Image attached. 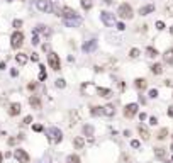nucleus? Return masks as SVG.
Returning a JSON list of instances; mask_svg holds the SVG:
<instances>
[{"instance_id": "nucleus-7", "label": "nucleus", "mask_w": 173, "mask_h": 163, "mask_svg": "<svg viewBox=\"0 0 173 163\" xmlns=\"http://www.w3.org/2000/svg\"><path fill=\"white\" fill-rule=\"evenodd\" d=\"M48 63L53 70H60V58L56 53H49L48 54Z\"/></svg>"}, {"instance_id": "nucleus-43", "label": "nucleus", "mask_w": 173, "mask_h": 163, "mask_svg": "<svg viewBox=\"0 0 173 163\" xmlns=\"http://www.w3.org/2000/svg\"><path fill=\"white\" fill-rule=\"evenodd\" d=\"M166 12H172L170 15H173V5H170V7H166Z\"/></svg>"}, {"instance_id": "nucleus-32", "label": "nucleus", "mask_w": 173, "mask_h": 163, "mask_svg": "<svg viewBox=\"0 0 173 163\" xmlns=\"http://www.w3.org/2000/svg\"><path fill=\"white\" fill-rule=\"evenodd\" d=\"M149 97H151V99H156V97H158V90H156V88L149 90Z\"/></svg>"}, {"instance_id": "nucleus-2", "label": "nucleus", "mask_w": 173, "mask_h": 163, "mask_svg": "<svg viewBox=\"0 0 173 163\" xmlns=\"http://www.w3.org/2000/svg\"><path fill=\"white\" fill-rule=\"evenodd\" d=\"M117 14L122 17V19H131V17H132V7L127 5V4H121V5H119Z\"/></svg>"}, {"instance_id": "nucleus-22", "label": "nucleus", "mask_w": 173, "mask_h": 163, "mask_svg": "<svg viewBox=\"0 0 173 163\" xmlns=\"http://www.w3.org/2000/svg\"><path fill=\"white\" fill-rule=\"evenodd\" d=\"M136 87L141 88V90L146 88V80H144V78H138V80H136Z\"/></svg>"}, {"instance_id": "nucleus-31", "label": "nucleus", "mask_w": 173, "mask_h": 163, "mask_svg": "<svg viewBox=\"0 0 173 163\" xmlns=\"http://www.w3.org/2000/svg\"><path fill=\"white\" fill-rule=\"evenodd\" d=\"M56 87L63 88V87H65V80H63V78H58V80H56Z\"/></svg>"}, {"instance_id": "nucleus-13", "label": "nucleus", "mask_w": 173, "mask_h": 163, "mask_svg": "<svg viewBox=\"0 0 173 163\" xmlns=\"http://www.w3.org/2000/svg\"><path fill=\"white\" fill-rule=\"evenodd\" d=\"M19 112H21V105H19V104H12L10 109H9V114L10 115H17Z\"/></svg>"}, {"instance_id": "nucleus-37", "label": "nucleus", "mask_w": 173, "mask_h": 163, "mask_svg": "<svg viewBox=\"0 0 173 163\" xmlns=\"http://www.w3.org/2000/svg\"><path fill=\"white\" fill-rule=\"evenodd\" d=\"M156 27H158L159 31H161V29H165V24H163L161 20H158V22H156Z\"/></svg>"}, {"instance_id": "nucleus-39", "label": "nucleus", "mask_w": 173, "mask_h": 163, "mask_svg": "<svg viewBox=\"0 0 173 163\" xmlns=\"http://www.w3.org/2000/svg\"><path fill=\"white\" fill-rule=\"evenodd\" d=\"M117 29H119V31H124V29H126V26L122 24V22H119V24H117Z\"/></svg>"}, {"instance_id": "nucleus-41", "label": "nucleus", "mask_w": 173, "mask_h": 163, "mask_svg": "<svg viewBox=\"0 0 173 163\" xmlns=\"http://www.w3.org/2000/svg\"><path fill=\"white\" fill-rule=\"evenodd\" d=\"M156 122H158V119H156V117H151V119H149V124H151V126H154Z\"/></svg>"}, {"instance_id": "nucleus-5", "label": "nucleus", "mask_w": 173, "mask_h": 163, "mask_svg": "<svg viewBox=\"0 0 173 163\" xmlns=\"http://www.w3.org/2000/svg\"><path fill=\"white\" fill-rule=\"evenodd\" d=\"M100 19H102V22L105 26H114L116 24V15L112 12H102L100 14Z\"/></svg>"}, {"instance_id": "nucleus-34", "label": "nucleus", "mask_w": 173, "mask_h": 163, "mask_svg": "<svg viewBox=\"0 0 173 163\" xmlns=\"http://www.w3.org/2000/svg\"><path fill=\"white\" fill-rule=\"evenodd\" d=\"M41 68V75H39V78H41V80H44V78H46V71H44V66H39Z\"/></svg>"}, {"instance_id": "nucleus-15", "label": "nucleus", "mask_w": 173, "mask_h": 163, "mask_svg": "<svg viewBox=\"0 0 173 163\" xmlns=\"http://www.w3.org/2000/svg\"><path fill=\"white\" fill-rule=\"evenodd\" d=\"M15 61H17L19 65H26V63H27V56H26L24 53H19L17 56H15Z\"/></svg>"}, {"instance_id": "nucleus-18", "label": "nucleus", "mask_w": 173, "mask_h": 163, "mask_svg": "<svg viewBox=\"0 0 173 163\" xmlns=\"http://www.w3.org/2000/svg\"><path fill=\"white\" fill-rule=\"evenodd\" d=\"M151 71H153L154 75H159L161 71H163V66H161L159 63H156V65H153V66H151Z\"/></svg>"}, {"instance_id": "nucleus-28", "label": "nucleus", "mask_w": 173, "mask_h": 163, "mask_svg": "<svg viewBox=\"0 0 173 163\" xmlns=\"http://www.w3.org/2000/svg\"><path fill=\"white\" fill-rule=\"evenodd\" d=\"M166 134H168V129H161V131H159V134H158V139H165Z\"/></svg>"}, {"instance_id": "nucleus-16", "label": "nucleus", "mask_w": 173, "mask_h": 163, "mask_svg": "<svg viewBox=\"0 0 173 163\" xmlns=\"http://www.w3.org/2000/svg\"><path fill=\"white\" fill-rule=\"evenodd\" d=\"M165 61L168 65H173V49H168L165 53Z\"/></svg>"}, {"instance_id": "nucleus-29", "label": "nucleus", "mask_w": 173, "mask_h": 163, "mask_svg": "<svg viewBox=\"0 0 173 163\" xmlns=\"http://www.w3.org/2000/svg\"><path fill=\"white\" fill-rule=\"evenodd\" d=\"M83 131H85V134H88V136L93 134V128H92V126H85V128H83Z\"/></svg>"}, {"instance_id": "nucleus-38", "label": "nucleus", "mask_w": 173, "mask_h": 163, "mask_svg": "<svg viewBox=\"0 0 173 163\" xmlns=\"http://www.w3.org/2000/svg\"><path fill=\"white\" fill-rule=\"evenodd\" d=\"M31 121H32V117H31V115H27V117L24 119V124H31Z\"/></svg>"}, {"instance_id": "nucleus-23", "label": "nucleus", "mask_w": 173, "mask_h": 163, "mask_svg": "<svg viewBox=\"0 0 173 163\" xmlns=\"http://www.w3.org/2000/svg\"><path fill=\"white\" fill-rule=\"evenodd\" d=\"M66 162L68 163H80V158H78L76 155H70L68 158H66Z\"/></svg>"}, {"instance_id": "nucleus-26", "label": "nucleus", "mask_w": 173, "mask_h": 163, "mask_svg": "<svg viewBox=\"0 0 173 163\" xmlns=\"http://www.w3.org/2000/svg\"><path fill=\"white\" fill-rule=\"evenodd\" d=\"M154 155L158 156V158H163V156H165V149L163 148H156L154 149Z\"/></svg>"}, {"instance_id": "nucleus-20", "label": "nucleus", "mask_w": 173, "mask_h": 163, "mask_svg": "<svg viewBox=\"0 0 173 163\" xmlns=\"http://www.w3.org/2000/svg\"><path fill=\"white\" fill-rule=\"evenodd\" d=\"M97 94L102 97H111V90L109 88H97Z\"/></svg>"}, {"instance_id": "nucleus-25", "label": "nucleus", "mask_w": 173, "mask_h": 163, "mask_svg": "<svg viewBox=\"0 0 173 163\" xmlns=\"http://www.w3.org/2000/svg\"><path fill=\"white\" fill-rule=\"evenodd\" d=\"M73 143H75V146L78 149L83 148V138H75V141H73Z\"/></svg>"}, {"instance_id": "nucleus-6", "label": "nucleus", "mask_w": 173, "mask_h": 163, "mask_svg": "<svg viewBox=\"0 0 173 163\" xmlns=\"http://www.w3.org/2000/svg\"><path fill=\"white\" fill-rule=\"evenodd\" d=\"M14 156H15V160H17L19 163H29V155L21 148H17L14 151Z\"/></svg>"}, {"instance_id": "nucleus-14", "label": "nucleus", "mask_w": 173, "mask_h": 163, "mask_svg": "<svg viewBox=\"0 0 173 163\" xmlns=\"http://www.w3.org/2000/svg\"><path fill=\"white\" fill-rule=\"evenodd\" d=\"M114 112H116L114 105H105V107H102V114H105V115H114Z\"/></svg>"}, {"instance_id": "nucleus-40", "label": "nucleus", "mask_w": 173, "mask_h": 163, "mask_svg": "<svg viewBox=\"0 0 173 163\" xmlns=\"http://www.w3.org/2000/svg\"><path fill=\"white\" fill-rule=\"evenodd\" d=\"M37 43H39V39H37V34H34V36H32V44H37Z\"/></svg>"}, {"instance_id": "nucleus-17", "label": "nucleus", "mask_w": 173, "mask_h": 163, "mask_svg": "<svg viewBox=\"0 0 173 163\" xmlns=\"http://www.w3.org/2000/svg\"><path fill=\"white\" fill-rule=\"evenodd\" d=\"M36 32H42V34H46V36H49V32H51V31H49L44 24H39V26H37V29H36Z\"/></svg>"}, {"instance_id": "nucleus-36", "label": "nucleus", "mask_w": 173, "mask_h": 163, "mask_svg": "<svg viewBox=\"0 0 173 163\" xmlns=\"http://www.w3.org/2000/svg\"><path fill=\"white\" fill-rule=\"evenodd\" d=\"M32 129L39 133V131H42V126H41V124H34V126H32Z\"/></svg>"}, {"instance_id": "nucleus-9", "label": "nucleus", "mask_w": 173, "mask_h": 163, "mask_svg": "<svg viewBox=\"0 0 173 163\" xmlns=\"http://www.w3.org/2000/svg\"><path fill=\"white\" fill-rule=\"evenodd\" d=\"M65 24L68 27H78L80 24H82V19L76 15V17H70V19H65Z\"/></svg>"}, {"instance_id": "nucleus-27", "label": "nucleus", "mask_w": 173, "mask_h": 163, "mask_svg": "<svg viewBox=\"0 0 173 163\" xmlns=\"http://www.w3.org/2000/svg\"><path fill=\"white\" fill-rule=\"evenodd\" d=\"M146 53H148V56H151V58H153V56H156V49L149 46L148 49H146Z\"/></svg>"}, {"instance_id": "nucleus-30", "label": "nucleus", "mask_w": 173, "mask_h": 163, "mask_svg": "<svg viewBox=\"0 0 173 163\" xmlns=\"http://www.w3.org/2000/svg\"><path fill=\"white\" fill-rule=\"evenodd\" d=\"M138 56H139V49L132 48V49H131V58H138Z\"/></svg>"}, {"instance_id": "nucleus-33", "label": "nucleus", "mask_w": 173, "mask_h": 163, "mask_svg": "<svg viewBox=\"0 0 173 163\" xmlns=\"http://www.w3.org/2000/svg\"><path fill=\"white\" fill-rule=\"evenodd\" d=\"M14 27H17V29H19V27H22V20L21 19H15L14 20Z\"/></svg>"}, {"instance_id": "nucleus-8", "label": "nucleus", "mask_w": 173, "mask_h": 163, "mask_svg": "<svg viewBox=\"0 0 173 163\" xmlns=\"http://www.w3.org/2000/svg\"><path fill=\"white\" fill-rule=\"evenodd\" d=\"M136 112H138V104H129V105H126V109H124L126 117H132V115H136Z\"/></svg>"}, {"instance_id": "nucleus-24", "label": "nucleus", "mask_w": 173, "mask_h": 163, "mask_svg": "<svg viewBox=\"0 0 173 163\" xmlns=\"http://www.w3.org/2000/svg\"><path fill=\"white\" fill-rule=\"evenodd\" d=\"M80 2H82V7L85 9V10L92 9V0H80Z\"/></svg>"}, {"instance_id": "nucleus-21", "label": "nucleus", "mask_w": 173, "mask_h": 163, "mask_svg": "<svg viewBox=\"0 0 173 163\" xmlns=\"http://www.w3.org/2000/svg\"><path fill=\"white\" fill-rule=\"evenodd\" d=\"M29 102H31V105H34L36 109L41 107V102H39V99H37V97H31V99H29Z\"/></svg>"}, {"instance_id": "nucleus-42", "label": "nucleus", "mask_w": 173, "mask_h": 163, "mask_svg": "<svg viewBox=\"0 0 173 163\" xmlns=\"http://www.w3.org/2000/svg\"><path fill=\"white\" fill-rule=\"evenodd\" d=\"M168 115H170V117H173V105H172V107H168Z\"/></svg>"}, {"instance_id": "nucleus-44", "label": "nucleus", "mask_w": 173, "mask_h": 163, "mask_svg": "<svg viewBox=\"0 0 173 163\" xmlns=\"http://www.w3.org/2000/svg\"><path fill=\"white\" fill-rule=\"evenodd\" d=\"M2 158H4V156H2V153H0V163H2Z\"/></svg>"}, {"instance_id": "nucleus-10", "label": "nucleus", "mask_w": 173, "mask_h": 163, "mask_svg": "<svg viewBox=\"0 0 173 163\" xmlns=\"http://www.w3.org/2000/svg\"><path fill=\"white\" fill-rule=\"evenodd\" d=\"M95 48H97V39H90L88 43H85V44H83L82 49L85 51V53H90V51H93Z\"/></svg>"}, {"instance_id": "nucleus-12", "label": "nucleus", "mask_w": 173, "mask_h": 163, "mask_svg": "<svg viewBox=\"0 0 173 163\" xmlns=\"http://www.w3.org/2000/svg\"><path fill=\"white\" fill-rule=\"evenodd\" d=\"M153 10H154V5H153V4H149V5L141 7V9H139V14H141V15H148V14L153 12Z\"/></svg>"}, {"instance_id": "nucleus-3", "label": "nucleus", "mask_w": 173, "mask_h": 163, "mask_svg": "<svg viewBox=\"0 0 173 163\" xmlns=\"http://www.w3.org/2000/svg\"><path fill=\"white\" fill-rule=\"evenodd\" d=\"M22 43H24V34L21 32V31H17V32L12 34V38H10V44H12V48H21Z\"/></svg>"}, {"instance_id": "nucleus-4", "label": "nucleus", "mask_w": 173, "mask_h": 163, "mask_svg": "<svg viewBox=\"0 0 173 163\" xmlns=\"http://www.w3.org/2000/svg\"><path fill=\"white\" fill-rule=\"evenodd\" d=\"M36 7L41 10V12H51L53 10V4H51V0H36Z\"/></svg>"}, {"instance_id": "nucleus-11", "label": "nucleus", "mask_w": 173, "mask_h": 163, "mask_svg": "<svg viewBox=\"0 0 173 163\" xmlns=\"http://www.w3.org/2000/svg\"><path fill=\"white\" fill-rule=\"evenodd\" d=\"M60 15H63V19H70V17H76V12L73 9H70V7H63Z\"/></svg>"}, {"instance_id": "nucleus-1", "label": "nucleus", "mask_w": 173, "mask_h": 163, "mask_svg": "<svg viewBox=\"0 0 173 163\" xmlns=\"http://www.w3.org/2000/svg\"><path fill=\"white\" fill-rule=\"evenodd\" d=\"M46 136H48V139L51 143H60L63 139L61 131H60L58 128H48L46 129Z\"/></svg>"}, {"instance_id": "nucleus-45", "label": "nucleus", "mask_w": 173, "mask_h": 163, "mask_svg": "<svg viewBox=\"0 0 173 163\" xmlns=\"http://www.w3.org/2000/svg\"><path fill=\"white\" fill-rule=\"evenodd\" d=\"M170 31H172V34H173V26H172V29H170Z\"/></svg>"}, {"instance_id": "nucleus-35", "label": "nucleus", "mask_w": 173, "mask_h": 163, "mask_svg": "<svg viewBox=\"0 0 173 163\" xmlns=\"http://www.w3.org/2000/svg\"><path fill=\"white\" fill-rule=\"evenodd\" d=\"M139 144H141V143H139L138 139H134V141H131V146H132V148H139Z\"/></svg>"}, {"instance_id": "nucleus-19", "label": "nucleus", "mask_w": 173, "mask_h": 163, "mask_svg": "<svg viewBox=\"0 0 173 163\" xmlns=\"http://www.w3.org/2000/svg\"><path fill=\"white\" fill-rule=\"evenodd\" d=\"M139 134H143V139H149V133L144 126H139Z\"/></svg>"}]
</instances>
